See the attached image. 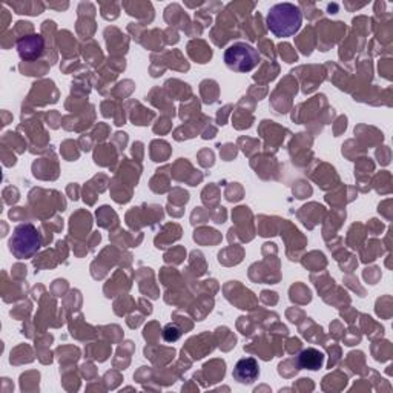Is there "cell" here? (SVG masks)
<instances>
[{
	"label": "cell",
	"mask_w": 393,
	"mask_h": 393,
	"mask_svg": "<svg viewBox=\"0 0 393 393\" xmlns=\"http://www.w3.org/2000/svg\"><path fill=\"white\" fill-rule=\"evenodd\" d=\"M297 364L300 369L320 370L324 366V353L318 349H314V347H309L298 355Z\"/></svg>",
	"instance_id": "6"
},
{
	"label": "cell",
	"mask_w": 393,
	"mask_h": 393,
	"mask_svg": "<svg viewBox=\"0 0 393 393\" xmlns=\"http://www.w3.org/2000/svg\"><path fill=\"white\" fill-rule=\"evenodd\" d=\"M180 337H181V329L177 326V324H168V326L163 329L164 341L176 343Z\"/></svg>",
	"instance_id": "7"
},
{
	"label": "cell",
	"mask_w": 393,
	"mask_h": 393,
	"mask_svg": "<svg viewBox=\"0 0 393 393\" xmlns=\"http://www.w3.org/2000/svg\"><path fill=\"white\" fill-rule=\"evenodd\" d=\"M8 246L11 254L17 260H28L39 252L42 246V237L34 224L24 223L14 229L13 236L10 237Z\"/></svg>",
	"instance_id": "2"
},
{
	"label": "cell",
	"mask_w": 393,
	"mask_h": 393,
	"mask_svg": "<svg viewBox=\"0 0 393 393\" xmlns=\"http://www.w3.org/2000/svg\"><path fill=\"white\" fill-rule=\"evenodd\" d=\"M303 24V13L293 3H278L272 6L266 16V25L275 37H291L297 34Z\"/></svg>",
	"instance_id": "1"
},
{
	"label": "cell",
	"mask_w": 393,
	"mask_h": 393,
	"mask_svg": "<svg viewBox=\"0 0 393 393\" xmlns=\"http://www.w3.org/2000/svg\"><path fill=\"white\" fill-rule=\"evenodd\" d=\"M45 51V40L39 34H29L26 37H22L17 42V52L22 60L25 62H33L37 60Z\"/></svg>",
	"instance_id": "4"
},
{
	"label": "cell",
	"mask_w": 393,
	"mask_h": 393,
	"mask_svg": "<svg viewBox=\"0 0 393 393\" xmlns=\"http://www.w3.org/2000/svg\"><path fill=\"white\" fill-rule=\"evenodd\" d=\"M224 63L231 71L251 72L260 63V54L252 45L237 42L224 51Z\"/></svg>",
	"instance_id": "3"
},
{
	"label": "cell",
	"mask_w": 393,
	"mask_h": 393,
	"mask_svg": "<svg viewBox=\"0 0 393 393\" xmlns=\"http://www.w3.org/2000/svg\"><path fill=\"white\" fill-rule=\"evenodd\" d=\"M233 378L240 383V384H252L256 381V378L260 375V366L259 361L255 358H241L236 367H233L232 372Z\"/></svg>",
	"instance_id": "5"
}]
</instances>
